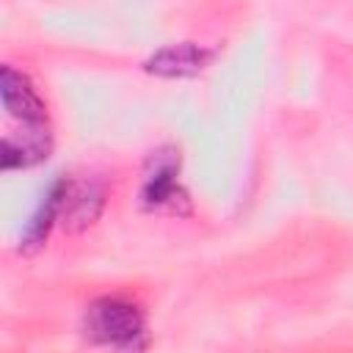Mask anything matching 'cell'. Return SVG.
<instances>
[{
    "instance_id": "obj_5",
    "label": "cell",
    "mask_w": 353,
    "mask_h": 353,
    "mask_svg": "<svg viewBox=\"0 0 353 353\" xmlns=\"http://www.w3.org/2000/svg\"><path fill=\"white\" fill-rule=\"evenodd\" d=\"M66 190H69V179H66V176H55V179L47 185V190H44L41 199H39V207L33 210V215H30V221H28L22 237H19V251H25V254H28V251H36V248L47 240L52 223L58 221V215H61V210H63Z\"/></svg>"
},
{
    "instance_id": "obj_4",
    "label": "cell",
    "mask_w": 353,
    "mask_h": 353,
    "mask_svg": "<svg viewBox=\"0 0 353 353\" xmlns=\"http://www.w3.org/2000/svg\"><path fill=\"white\" fill-rule=\"evenodd\" d=\"M212 50L193 44V41H179V44H168L160 47L157 52H152L143 61V69L160 77H190L199 74L210 61H212Z\"/></svg>"
},
{
    "instance_id": "obj_2",
    "label": "cell",
    "mask_w": 353,
    "mask_h": 353,
    "mask_svg": "<svg viewBox=\"0 0 353 353\" xmlns=\"http://www.w3.org/2000/svg\"><path fill=\"white\" fill-rule=\"evenodd\" d=\"M179 176V149L174 146H160L157 152L149 154L146 160V174H143V188H141V204L146 210H160L176 201H185V190L176 182Z\"/></svg>"
},
{
    "instance_id": "obj_7",
    "label": "cell",
    "mask_w": 353,
    "mask_h": 353,
    "mask_svg": "<svg viewBox=\"0 0 353 353\" xmlns=\"http://www.w3.org/2000/svg\"><path fill=\"white\" fill-rule=\"evenodd\" d=\"M102 201H105V193L102 188L91 185V182H69V190H66V199H63V223L77 232V229H85L91 221H97L99 210H102Z\"/></svg>"
},
{
    "instance_id": "obj_3",
    "label": "cell",
    "mask_w": 353,
    "mask_h": 353,
    "mask_svg": "<svg viewBox=\"0 0 353 353\" xmlns=\"http://www.w3.org/2000/svg\"><path fill=\"white\" fill-rule=\"evenodd\" d=\"M0 97H3V108L11 119H19L22 127H41L47 124V105L44 99L36 94L33 83L17 72L14 66H3L0 69Z\"/></svg>"
},
{
    "instance_id": "obj_6",
    "label": "cell",
    "mask_w": 353,
    "mask_h": 353,
    "mask_svg": "<svg viewBox=\"0 0 353 353\" xmlns=\"http://www.w3.org/2000/svg\"><path fill=\"white\" fill-rule=\"evenodd\" d=\"M50 146H52V135H50L47 124H41V127H22L19 138L17 135H6L3 138L0 165H3V171L36 165V163H41L50 154Z\"/></svg>"
},
{
    "instance_id": "obj_1",
    "label": "cell",
    "mask_w": 353,
    "mask_h": 353,
    "mask_svg": "<svg viewBox=\"0 0 353 353\" xmlns=\"http://www.w3.org/2000/svg\"><path fill=\"white\" fill-rule=\"evenodd\" d=\"M85 336L97 345L135 347L143 336V312L124 298H97L85 309Z\"/></svg>"
}]
</instances>
